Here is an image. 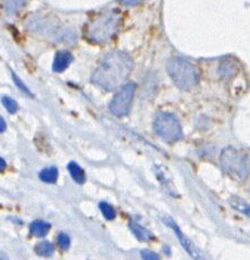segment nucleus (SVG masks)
<instances>
[{"label":"nucleus","mask_w":250,"mask_h":260,"mask_svg":"<svg viewBox=\"0 0 250 260\" xmlns=\"http://www.w3.org/2000/svg\"><path fill=\"white\" fill-rule=\"evenodd\" d=\"M50 229L51 224L42 220H36L34 222H32V224L29 225L30 234L35 237H45L48 234Z\"/></svg>","instance_id":"nucleus-10"},{"label":"nucleus","mask_w":250,"mask_h":260,"mask_svg":"<svg viewBox=\"0 0 250 260\" xmlns=\"http://www.w3.org/2000/svg\"><path fill=\"white\" fill-rule=\"evenodd\" d=\"M3 105L4 107L6 108L7 111L10 112V113H16L18 111V105L17 102H16L13 98L10 96H3Z\"/></svg>","instance_id":"nucleus-17"},{"label":"nucleus","mask_w":250,"mask_h":260,"mask_svg":"<svg viewBox=\"0 0 250 260\" xmlns=\"http://www.w3.org/2000/svg\"><path fill=\"white\" fill-rule=\"evenodd\" d=\"M154 130L157 136L166 143L180 140L183 136L182 128L177 118L168 112L160 113L154 121Z\"/></svg>","instance_id":"nucleus-5"},{"label":"nucleus","mask_w":250,"mask_h":260,"mask_svg":"<svg viewBox=\"0 0 250 260\" xmlns=\"http://www.w3.org/2000/svg\"><path fill=\"white\" fill-rule=\"evenodd\" d=\"M140 254H141V258H143V260H161L159 254L153 252V251H150V250H147V249L141 250Z\"/></svg>","instance_id":"nucleus-20"},{"label":"nucleus","mask_w":250,"mask_h":260,"mask_svg":"<svg viewBox=\"0 0 250 260\" xmlns=\"http://www.w3.org/2000/svg\"><path fill=\"white\" fill-rule=\"evenodd\" d=\"M100 210H101L103 216H105L107 220H113L116 218V211L109 203L101 202L100 203Z\"/></svg>","instance_id":"nucleus-16"},{"label":"nucleus","mask_w":250,"mask_h":260,"mask_svg":"<svg viewBox=\"0 0 250 260\" xmlns=\"http://www.w3.org/2000/svg\"><path fill=\"white\" fill-rule=\"evenodd\" d=\"M68 169L70 172L71 177L77 182L78 184H83L85 182V173L84 171L81 169V167L77 164V162L71 161L68 165Z\"/></svg>","instance_id":"nucleus-11"},{"label":"nucleus","mask_w":250,"mask_h":260,"mask_svg":"<svg viewBox=\"0 0 250 260\" xmlns=\"http://www.w3.org/2000/svg\"><path fill=\"white\" fill-rule=\"evenodd\" d=\"M25 3L26 0H4V8L7 14H16Z\"/></svg>","instance_id":"nucleus-15"},{"label":"nucleus","mask_w":250,"mask_h":260,"mask_svg":"<svg viewBox=\"0 0 250 260\" xmlns=\"http://www.w3.org/2000/svg\"><path fill=\"white\" fill-rule=\"evenodd\" d=\"M58 177V171L56 167H47V169L42 170L40 173L41 181L45 183H55Z\"/></svg>","instance_id":"nucleus-12"},{"label":"nucleus","mask_w":250,"mask_h":260,"mask_svg":"<svg viewBox=\"0 0 250 260\" xmlns=\"http://www.w3.org/2000/svg\"><path fill=\"white\" fill-rule=\"evenodd\" d=\"M57 243L58 247L62 249V250H68L70 247V238L68 235L65 234H59L58 238H57Z\"/></svg>","instance_id":"nucleus-19"},{"label":"nucleus","mask_w":250,"mask_h":260,"mask_svg":"<svg viewBox=\"0 0 250 260\" xmlns=\"http://www.w3.org/2000/svg\"><path fill=\"white\" fill-rule=\"evenodd\" d=\"M164 221L166 222V224L168 226H171L174 230V232H175L177 239L180 240L182 247L185 249V251L190 254V256H191L194 260H206L204 254L200 251V249L195 246L185 235L183 234L182 230L180 229V226L175 223V221H174L172 218H170V216L164 218Z\"/></svg>","instance_id":"nucleus-7"},{"label":"nucleus","mask_w":250,"mask_h":260,"mask_svg":"<svg viewBox=\"0 0 250 260\" xmlns=\"http://www.w3.org/2000/svg\"><path fill=\"white\" fill-rule=\"evenodd\" d=\"M5 169H6V161H5V159L2 157V158H0V171L4 172Z\"/></svg>","instance_id":"nucleus-23"},{"label":"nucleus","mask_w":250,"mask_h":260,"mask_svg":"<svg viewBox=\"0 0 250 260\" xmlns=\"http://www.w3.org/2000/svg\"><path fill=\"white\" fill-rule=\"evenodd\" d=\"M34 250L37 254H39V256L50 257V256H52L53 252H54V248H53L51 242L42 241V242L37 243V245L34 248Z\"/></svg>","instance_id":"nucleus-14"},{"label":"nucleus","mask_w":250,"mask_h":260,"mask_svg":"<svg viewBox=\"0 0 250 260\" xmlns=\"http://www.w3.org/2000/svg\"><path fill=\"white\" fill-rule=\"evenodd\" d=\"M135 90L136 84L133 82H128L121 86V89L118 91V93L113 96L110 102L109 108L113 115L118 117L128 115L134 99Z\"/></svg>","instance_id":"nucleus-6"},{"label":"nucleus","mask_w":250,"mask_h":260,"mask_svg":"<svg viewBox=\"0 0 250 260\" xmlns=\"http://www.w3.org/2000/svg\"><path fill=\"white\" fill-rule=\"evenodd\" d=\"M73 61V55L68 51H58L53 61V71L59 73L67 70Z\"/></svg>","instance_id":"nucleus-8"},{"label":"nucleus","mask_w":250,"mask_h":260,"mask_svg":"<svg viewBox=\"0 0 250 260\" xmlns=\"http://www.w3.org/2000/svg\"><path fill=\"white\" fill-rule=\"evenodd\" d=\"M129 226L130 229H132L133 234L137 237V239H139L140 241H149L153 239V234L143 225L138 224L137 222H129Z\"/></svg>","instance_id":"nucleus-9"},{"label":"nucleus","mask_w":250,"mask_h":260,"mask_svg":"<svg viewBox=\"0 0 250 260\" xmlns=\"http://www.w3.org/2000/svg\"><path fill=\"white\" fill-rule=\"evenodd\" d=\"M12 77H13V81H14V83L16 84V86H17V88L20 91H23L24 93H26L27 95H29V96L33 98V93L29 91V89L27 88L26 84L23 82V81L20 80V78L18 77V75H16L14 72H12Z\"/></svg>","instance_id":"nucleus-18"},{"label":"nucleus","mask_w":250,"mask_h":260,"mask_svg":"<svg viewBox=\"0 0 250 260\" xmlns=\"http://www.w3.org/2000/svg\"><path fill=\"white\" fill-rule=\"evenodd\" d=\"M166 70L173 82L181 90H190L199 83L198 69L182 57H175L168 61Z\"/></svg>","instance_id":"nucleus-3"},{"label":"nucleus","mask_w":250,"mask_h":260,"mask_svg":"<svg viewBox=\"0 0 250 260\" xmlns=\"http://www.w3.org/2000/svg\"><path fill=\"white\" fill-rule=\"evenodd\" d=\"M120 23L121 14L118 12L102 14L86 27V37L93 43H105L117 34Z\"/></svg>","instance_id":"nucleus-2"},{"label":"nucleus","mask_w":250,"mask_h":260,"mask_svg":"<svg viewBox=\"0 0 250 260\" xmlns=\"http://www.w3.org/2000/svg\"><path fill=\"white\" fill-rule=\"evenodd\" d=\"M221 166L230 177L238 182H242L249 174V162L246 155L236 148L227 147L220 156Z\"/></svg>","instance_id":"nucleus-4"},{"label":"nucleus","mask_w":250,"mask_h":260,"mask_svg":"<svg viewBox=\"0 0 250 260\" xmlns=\"http://www.w3.org/2000/svg\"><path fill=\"white\" fill-rule=\"evenodd\" d=\"M230 204L233 209L238 210L239 212H241L243 214H247L250 218V205L246 201H243L242 199L233 197L230 199Z\"/></svg>","instance_id":"nucleus-13"},{"label":"nucleus","mask_w":250,"mask_h":260,"mask_svg":"<svg viewBox=\"0 0 250 260\" xmlns=\"http://www.w3.org/2000/svg\"><path fill=\"white\" fill-rule=\"evenodd\" d=\"M120 2L123 5H126V6H136V5L140 4L143 0H120Z\"/></svg>","instance_id":"nucleus-21"},{"label":"nucleus","mask_w":250,"mask_h":260,"mask_svg":"<svg viewBox=\"0 0 250 260\" xmlns=\"http://www.w3.org/2000/svg\"><path fill=\"white\" fill-rule=\"evenodd\" d=\"M6 130V122H5V119L2 117L0 118V132L4 133Z\"/></svg>","instance_id":"nucleus-22"},{"label":"nucleus","mask_w":250,"mask_h":260,"mask_svg":"<svg viewBox=\"0 0 250 260\" xmlns=\"http://www.w3.org/2000/svg\"><path fill=\"white\" fill-rule=\"evenodd\" d=\"M134 69V61L127 53L111 52L102 59L92 74L91 81L103 90L112 91L121 86Z\"/></svg>","instance_id":"nucleus-1"}]
</instances>
